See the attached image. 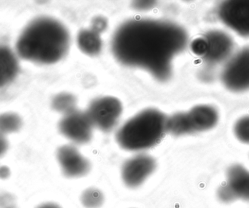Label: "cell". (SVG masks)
Here are the masks:
<instances>
[{"label": "cell", "mask_w": 249, "mask_h": 208, "mask_svg": "<svg viewBox=\"0 0 249 208\" xmlns=\"http://www.w3.org/2000/svg\"><path fill=\"white\" fill-rule=\"evenodd\" d=\"M122 111V104L118 99L104 97L92 102L86 113L93 127L107 133L117 125Z\"/></svg>", "instance_id": "obj_5"}, {"label": "cell", "mask_w": 249, "mask_h": 208, "mask_svg": "<svg viewBox=\"0 0 249 208\" xmlns=\"http://www.w3.org/2000/svg\"><path fill=\"white\" fill-rule=\"evenodd\" d=\"M187 32L171 22L150 19L128 20L112 40V51L120 62L149 71L160 81L171 77L172 60L185 49Z\"/></svg>", "instance_id": "obj_1"}, {"label": "cell", "mask_w": 249, "mask_h": 208, "mask_svg": "<svg viewBox=\"0 0 249 208\" xmlns=\"http://www.w3.org/2000/svg\"><path fill=\"white\" fill-rule=\"evenodd\" d=\"M37 208H61L58 205L55 204V203H45V204L41 205Z\"/></svg>", "instance_id": "obj_25"}, {"label": "cell", "mask_w": 249, "mask_h": 208, "mask_svg": "<svg viewBox=\"0 0 249 208\" xmlns=\"http://www.w3.org/2000/svg\"><path fill=\"white\" fill-rule=\"evenodd\" d=\"M101 34L93 29H83L77 36L79 48L86 55H96L100 53L102 48Z\"/></svg>", "instance_id": "obj_14"}, {"label": "cell", "mask_w": 249, "mask_h": 208, "mask_svg": "<svg viewBox=\"0 0 249 208\" xmlns=\"http://www.w3.org/2000/svg\"><path fill=\"white\" fill-rule=\"evenodd\" d=\"M11 175V171L5 165L0 166V179L6 180Z\"/></svg>", "instance_id": "obj_24"}, {"label": "cell", "mask_w": 249, "mask_h": 208, "mask_svg": "<svg viewBox=\"0 0 249 208\" xmlns=\"http://www.w3.org/2000/svg\"><path fill=\"white\" fill-rule=\"evenodd\" d=\"M224 86L235 92L249 89V48L238 51L228 61L221 74Z\"/></svg>", "instance_id": "obj_4"}, {"label": "cell", "mask_w": 249, "mask_h": 208, "mask_svg": "<svg viewBox=\"0 0 249 208\" xmlns=\"http://www.w3.org/2000/svg\"><path fill=\"white\" fill-rule=\"evenodd\" d=\"M60 133L77 144H85L91 140L93 125L87 113L74 111L65 114L58 124Z\"/></svg>", "instance_id": "obj_8"}, {"label": "cell", "mask_w": 249, "mask_h": 208, "mask_svg": "<svg viewBox=\"0 0 249 208\" xmlns=\"http://www.w3.org/2000/svg\"><path fill=\"white\" fill-rule=\"evenodd\" d=\"M206 42L203 61L209 67L223 62L229 58L233 50L232 38L222 31H211L203 36Z\"/></svg>", "instance_id": "obj_10"}, {"label": "cell", "mask_w": 249, "mask_h": 208, "mask_svg": "<svg viewBox=\"0 0 249 208\" xmlns=\"http://www.w3.org/2000/svg\"><path fill=\"white\" fill-rule=\"evenodd\" d=\"M200 75H201L202 80L205 82L213 81L215 77L214 71L212 69V67H209V66L207 69L202 71Z\"/></svg>", "instance_id": "obj_21"}, {"label": "cell", "mask_w": 249, "mask_h": 208, "mask_svg": "<svg viewBox=\"0 0 249 208\" xmlns=\"http://www.w3.org/2000/svg\"><path fill=\"white\" fill-rule=\"evenodd\" d=\"M218 197L225 203L237 200L249 201V171L241 165H232L227 173V181L219 187Z\"/></svg>", "instance_id": "obj_6"}, {"label": "cell", "mask_w": 249, "mask_h": 208, "mask_svg": "<svg viewBox=\"0 0 249 208\" xmlns=\"http://www.w3.org/2000/svg\"><path fill=\"white\" fill-rule=\"evenodd\" d=\"M156 168V162L147 155H136L127 159L123 165V181L130 188L140 187Z\"/></svg>", "instance_id": "obj_9"}, {"label": "cell", "mask_w": 249, "mask_h": 208, "mask_svg": "<svg viewBox=\"0 0 249 208\" xmlns=\"http://www.w3.org/2000/svg\"><path fill=\"white\" fill-rule=\"evenodd\" d=\"M107 27V20L102 16H98L94 17L92 20L91 28L90 29L94 30L95 32L101 34Z\"/></svg>", "instance_id": "obj_20"}, {"label": "cell", "mask_w": 249, "mask_h": 208, "mask_svg": "<svg viewBox=\"0 0 249 208\" xmlns=\"http://www.w3.org/2000/svg\"><path fill=\"white\" fill-rule=\"evenodd\" d=\"M222 23L238 35L249 36V0L222 1L218 7Z\"/></svg>", "instance_id": "obj_7"}, {"label": "cell", "mask_w": 249, "mask_h": 208, "mask_svg": "<svg viewBox=\"0 0 249 208\" xmlns=\"http://www.w3.org/2000/svg\"><path fill=\"white\" fill-rule=\"evenodd\" d=\"M52 107L55 111L65 115L76 110L75 97L70 93L57 95L53 100Z\"/></svg>", "instance_id": "obj_16"}, {"label": "cell", "mask_w": 249, "mask_h": 208, "mask_svg": "<svg viewBox=\"0 0 249 208\" xmlns=\"http://www.w3.org/2000/svg\"><path fill=\"white\" fill-rule=\"evenodd\" d=\"M5 208H16L15 207H13V206H8V207Z\"/></svg>", "instance_id": "obj_26"}, {"label": "cell", "mask_w": 249, "mask_h": 208, "mask_svg": "<svg viewBox=\"0 0 249 208\" xmlns=\"http://www.w3.org/2000/svg\"><path fill=\"white\" fill-rule=\"evenodd\" d=\"M20 70L16 54L7 45H0V88L8 86Z\"/></svg>", "instance_id": "obj_13"}, {"label": "cell", "mask_w": 249, "mask_h": 208, "mask_svg": "<svg viewBox=\"0 0 249 208\" xmlns=\"http://www.w3.org/2000/svg\"><path fill=\"white\" fill-rule=\"evenodd\" d=\"M8 141L5 136L0 135V157L6 153L8 149Z\"/></svg>", "instance_id": "obj_22"}, {"label": "cell", "mask_w": 249, "mask_h": 208, "mask_svg": "<svg viewBox=\"0 0 249 208\" xmlns=\"http://www.w3.org/2000/svg\"><path fill=\"white\" fill-rule=\"evenodd\" d=\"M234 133L240 141L249 143V116L242 117L236 121Z\"/></svg>", "instance_id": "obj_18"}, {"label": "cell", "mask_w": 249, "mask_h": 208, "mask_svg": "<svg viewBox=\"0 0 249 208\" xmlns=\"http://www.w3.org/2000/svg\"><path fill=\"white\" fill-rule=\"evenodd\" d=\"M192 51L199 56L203 57L206 51V42L203 37L197 38L193 41L191 45Z\"/></svg>", "instance_id": "obj_19"}, {"label": "cell", "mask_w": 249, "mask_h": 208, "mask_svg": "<svg viewBox=\"0 0 249 208\" xmlns=\"http://www.w3.org/2000/svg\"><path fill=\"white\" fill-rule=\"evenodd\" d=\"M105 201L103 193L96 188H89L81 196L82 204L86 208H99Z\"/></svg>", "instance_id": "obj_17"}, {"label": "cell", "mask_w": 249, "mask_h": 208, "mask_svg": "<svg viewBox=\"0 0 249 208\" xmlns=\"http://www.w3.org/2000/svg\"><path fill=\"white\" fill-rule=\"evenodd\" d=\"M70 37L65 26L49 17L31 21L16 42L18 55L25 61L41 64L58 62L67 54Z\"/></svg>", "instance_id": "obj_2"}, {"label": "cell", "mask_w": 249, "mask_h": 208, "mask_svg": "<svg viewBox=\"0 0 249 208\" xmlns=\"http://www.w3.org/2000/svg\"><path fill=\"white\" fill-rule=\"evenodd\" d=\"M57 159L61 171L68 178H80L90 171V162L72 145H64L57 151Z\"/></svg>", "instance_id": "obj_11"}, {"label": "cell", "mask_w": 249, "mask_h": 208, "mask_svg": "<svg viewBox=\"0 0 249 208\" xmlns=\"http://www.w3.org/2000/svg\"><path fill=\"white\" fill-rule=\"evenodd\" d=\"M167 117L155 108H147L127 120L116 134L123 149L140 152L158 144L166 133Z\"/></svg>", "instance_id": "obj_3"}, {"label": "cell", "mask_w": 249, "mask_h": 208, "mask_svg": "<svg viewBox=\"0 0 249 208\" xmlns=\"http://www.w3.org/2000/svg\"><path fill=\"white\" fill-rule=\"evenodd\" d=\"M23 125L22 119L16 113H4L0 114V135L16 133Z\"/></svg>", "instance_id": "obj_15"}, {"label": "cell", "mask_w": 249, "mask_h": 208, "mask_svg": "<svg viewBox=\"0 0 249 208\" xmlns=\"http://www.w3.org/2000/svg\"><path fill=\"white\" fill-rule=\"evenodd\" d=\"M190 134L211 130L219 121V114L213 107L208 105L195 106L185 112Z\"/></svg>", "instance_id": "obj_12"}, {"label": "cell", "mask_w": 249, "mask_h": 208, "mask_svg": "<svg viewBox=\"0 0 249 208\" xmlns=\"http://www.w3.org/2000/svg\"><path fill=\"white\" fill-rule=\"evenodd\" d=\"M155 4V1H136V8L139 10H145V9H149Z\"/></svg>", "instance_id": "obj_23"}]
</instances>
